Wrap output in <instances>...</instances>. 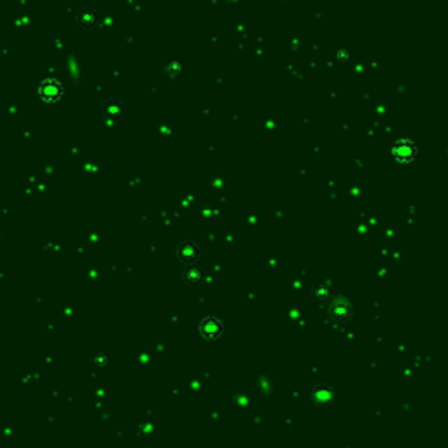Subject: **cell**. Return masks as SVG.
Instances as JSON below:
<instances>
[{
    "label": "cell",
    "instance_id": "7a4b0ae2",
    "mask_svg": "<svg viewBox=\"0 0 448 448\" xmlns=\"http://www.w3.org/2000/svg\"><path fill=\"white\" fill-rule=\"evenodd\" d=\"M107 116H111V117H119L121 114H123V107H121V104L119 102H109V105H107Z\"/></svg>",
    "mask_w": 448,
    "mask_h": 448
},
{
    "label": "cell",
    "instance_id": "6da1fadb",
    "mask_svg": "<svg viewBox=\"0 0 448 448\" xmlns=\"http://www.w3.org/2000/svg\"><path fill=\"white\" fill-rule=\"evenodd\" d=\"M392 156L399 163H411L417 158V145L410 138H401L392 145Z\"/></svg>",
    "mask_w": 448,
    "mask_h": 448
}]
</instances>
